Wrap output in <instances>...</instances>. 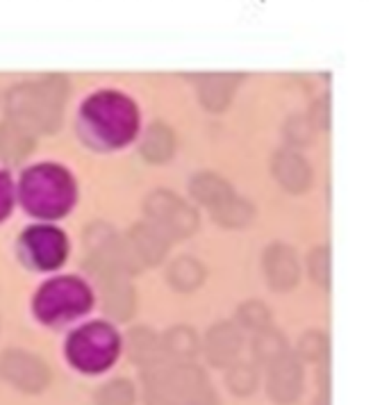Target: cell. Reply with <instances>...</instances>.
Segmentation results:
<instances>
[{
    "mask_svg": "<svg viewBox=\"0 0 389 405\" xmlns=\"http://www.w3.org/2000/svg\"><path fill=\"white\" fill-rule=\"evenodd\" d=\"M264 276L273 291H292L301 280V262L289 244L275 241L264 250Z\"/></svg>",
    "mask_w": 389,
    "mask_h": 405,
    "instance_id": "1",
    "label": "cell"
},
{
    "mask_svg": "<svg viewBox=\"0 0 389 405\" xmlns=\"http://www.w3.org/2000/svg\"><path fill=\"white\" fill-rule=\"evenodd\" d=\"M269 394L278 403H294L303 392V360L287 351L269 364Z\"/></svg>",
    "mask_w": 389,
    "mask_h": 405,
    "instance_id": "2",
    "label": "cell"
},
{
    "mask_svg": "<svg viewBox=\"0 0 389 405\" xmlns=\"http://www.w3.org/2000/svg\"><path fill=\"white\" fill-rule=\"evenodd\" d=\"M273 178L278 180V185L287 189L289 194H305L312 187L314 171L299 150L296 148H280L271 159Z\"/></svg>",
    "mask_w": 389,
    "mask_h": 405,
    "instance_id": "3",
    "label": "cell"
},
{
    "mask_svg": "<svg viewBox=\"0 0 389 405\" xmlns=\"http://www.w3.org/2000/svg\"><path fill=\"white\" fill-rule=\"evenodd\" d=\"M305 269L310 273V278L314 285H319L321 289H330L333 285V255H330V246L325 244H316L307 250L305 258Z\"/></svg>",
    "mask_w": 389,
    "mask_h": 405,
    "instance_id": "4",
    "label": "cell"
},
{
    "mask_svg": "<svg viewBox=\"0 0 389 405\" xmlns=\"http://www.w3.org/2000/svg\"><path fill=\"white\" fill-rule=\"evenodd\" d=\"M287 351H289V344H287L285 332L275 330L271 326L262 328V332L253 341L255 358H258L260 362H264V364H271L273 360H278L280 356H285Z\"/></svg>",
    "mask_w": 389,
    "mask_h": 405,
    "instance_id": "5",
    "label": "cell"
},
{
    "mask_svg": "<svg viewBox=\"0 0 389 405\" xmlns=\"http://www.w3.org/2000/svg\"><path fill=\"white\" fill-rule=\"evenodd\" d=\"M328 351H330V339L323 330L310 328L305 330L299 337V344H296V356H299L303 362H323L328 358Z\"/></svg>",
    "mask_w": 389,
    "mask_h": 405,
    "instance_id": "6",
    "label": "cell"
},
{
    "mask_svg": "<svg viewBox=\"0 0 389 405\" xmlns=\"http://www.w3.org/2000/svg\"><path fill=\"white\" fill-rule=\"evenodd\" d=\"M316 126L310 121V116L307 114H292L287 116L285 126H282V135L287 139V144H289L292 148H305L310 146L314 137H316Z\"/></svg>",
    "mask_w": 389,
    "mask_h": 405,
    "instance_id": "7",
    "label": "cell"
},
{
    "mask_svg": "<svg viewBox=\"0 0 389 405\" xmlns=\"http://www.w3.org/2000/svg\"><path fill=\"white\" fill-rule=\"evenodd\" d=\"M239 317L249 328L262 330L266 326H271V310L266 303H260V301H251V303H246V306H241Z\"/></svg>",
    "mask_w": 389,
    "mask_h": 405,
    "instance_id": "8",
    "label": "cell"
},
{
    "mask_svg": "<svg viewBox=\"0 0 389 405\" xmlns=\"http://www.w3.org/2000/svg\"><path fill=\"white\" fill-rule=\"evenodd\" d=\"M330 94H323L319 98H314L310 103V109H307V116L316 126V130H328L333 121V107H330Z\"/></svg>",
    "mask_w": 389,
    "mask_h": 405,
    "instance_id": "9",
    "label": "cell"
},
{
    "mask_svg": "<svg viewBox=\"0 0 389 405\" xmlns=\"http://www.w3.org/2000/svg\"><path fill=\"white\" fill-rule=\"evenodd\" d=\"M255 380H258V373H255L253 367H239V371H237L239 392H251L255 387Z\"/></svg>",
    "mask_w": 389,
    "mask_h": 405,
    "instance_id": "10",
    "label": "cell"
}]
</instances>
